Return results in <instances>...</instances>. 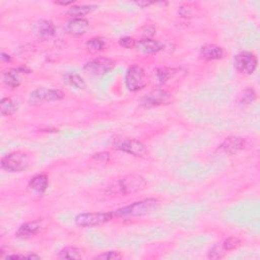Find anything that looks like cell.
<instances>
[{
    "label": "cell",
    "mask_w": 260,
    "mask_h": 260,
    "mask_svg": "<svg viewBox=\"0 0 260 260\" xmlns=\"http://www.w3.org/2000/svg\"><path fill=\"white\" fill-rule=\"evenodd\" d=\"M160 202L155 198H147L138 202H134L130 205L121 207L113 213L115 217L119 218H138L145 217L153 214L158 209Z\"/></svg>",
    "instance_id": "cell-1"
},
{
    "label": "cell",
    "mask_w": 260,
    "mask_h": 260,
    "mask_svg": "<svg viewBox=\"0 0 260 260\" xmlns=\"http://www.w3.org/2000/svg\"><path fill=\"white\" fill-rule=\"evenodd\" d=\"M113 146L118 151L132 155L139 158H145L148 155V150L144 143L140 140L126 139V138H116L113 141Z\"/></svg>",
    "instance_id": "cell-2"
},
{
    "label": "cell",
    "mask_w": 260,
    "mask_h": 260,
    "mask_svg": "<svg viewBox=\"0 0 260 260\" xmlns=\"http://www.w3.org/2000/svg\"><path fill=\"white\" fill-rule=\"evenodd\" d=\"M29 165L30 159L28 155L21 152L7 154L1 159V168L10 173L22 172L29 168Z\"/></svg>",
    "instance_id": "cell-3"
},
{
    "label": "cell",
    "mask_w": 260,
    "mask_h": 260,
    "mask_svg": "<svg viewBox=\"0 0 260 260\" xmlns=\"http://www.w3.org/2000/svg\"><path fill=\"white\" fill-rule=\"evenodd\" d=\"M125 83L130 92H139L145 88L147 79L143 68L138 64L131 65L126 72Z\"/></svg>",
    "instance_id": "cell-4"
},
{
    "label": "cell",
    "mask_w": 260,
    "mask_h": 260,
    "mask_svg": "<svg viewBox=\"0 0 260 260\" xmlns=\"http://www.w3.org/2000/svg\"><path fill=\"white\" fill-rule=\"evenodd\" d=\"M146 186V181L140 175H128L120 179L117 183V189L123 195L140 192Z\"/></svg>",
    "instance_id": "cell-5"
},
{
    "label": "cell",
    "mask_w": 260,
    "mask_h": 260,
    "mask_svg": "<svg viewBox=\"0 0 260 260\" xmlns=\"http://www.w3.org/2000/svg\"><path fill=\"white\" fill-rule=\"evenodd\" d=\"M113 217V213H85L77 216L74 221L79 227L88 228L106 224L112 220Z\"/></svg>",
    "instance_id": "cell-6"
},
{
    "label": "cell",
    "mask_w": 260,
    "mask_h": 260,
    "mask_svg": "<svg viewBox=\"0 0 260 260\" xmlns=\"http://www.w3.org/2000/svg\"><path fill=\"white\" fill-rule=\"evenodd\" d=\"M64 98V94L62 91L56 89H46L40 88L34 91L30 95L29 102L33 105H40L46 102H55L60 101Z\"/></svg>",
    "instance_id": "cell-7"
},
{
    "label": "cell",
    "mask_w": 260,
    "mask_h": 260,
    "mask_svg": "<svg viewBox=\"0 0 260 260\" xmlns=\"http://www.w3.org/2000/svg\"><path fill=\"white\" fill-rule=\"evenodd\" d=\"M258 64L257 56L248 51L237 54L234 58V66L239 72L244 74H252Z\"/></svg>",
    "instance_id": "cell-8"
},
{
    "label": "cell",
    "mask_w": 260,
    "mask_h": 260,
    "mask_svg": "<svg viewBox=\"0 0 260 260\" xmlns=\"http://www.w3.org/2000/svg\"><path fill=\"white\" fill-rule=\"evenodd\" d=\"M115 67V62L110 58L99 57L94 59L90 62L85 63L84 70L88 72L90 76L93 77H103L106 73L110 72Z\"/></svg>",
    "instance_id": "cell-9"
},
{
    "label": "cell",
    "mask_w": 260,
    "mask_h": 260,
    "mask_svg": "<svg viewBox=\"0 0 260 260\" xmlns=\"http://www.w3.org/2000/svg\"><path fill=\"white\" fill-rule=\"evenodd\" d=\"M173 101H174V98L170 93L162 89H156L142 98L141 105L145 108H150L168 105Z\"/></svg>",
    "instance_id": "cell-10"
},
{
    "label": "cell",
    "mask_w": 260,
    "mask_h": 260,
    "mask_svg": "<svg viewBox=\"0 0 260 260\" xmlns=\"http://www.w3.org/2000/svg\"><path fill=\"white\" fill-rule=\"evenodd\" d=\"M33 33L41 40H48L55 35V26L46 20H37L33 24Z\"/></svg>",
    "instance_id": "cell-11"
},
{
    "label": "cell",
    "mask_w": 260,
    "mask_h": 260,
    "mask_svg": "<svg viewBox=\"0 0 260 260\" xmlns=\"http://www.w3.org/2000/svg\"><path fill=\"white\" fill-rule=\"evenodd\" d=\"M245 140L239 136H230L220 145V150L226 154H236L245 147Z\"/></svg>",
    "instance_id": "cell-12"
},
{
    "label": "cell",
    "mask_w": 260,
    "mask_h": 260,
    "mask_svg": "<svg viewBox=\"0 0 260 260\" xmlns=\"http://www.w3.org/2000/svg\"><path fill=\"white\" fill-rule=\"evenodd\" d=\"M136 49L143 54H156L163 50L164 45L151 38H143L136 42Z\"/></svg>",
    "instance_id": "cell-13"
},
{
    "label": "cell",
    "mask_w": 260,
    "mask_h": 260,
    "mask_svg": "<svg viewBox=\"0 0 260 260\" xmlns=\"http://www.w3.org/2000/svg\"><path fill=\"white\" fill-rule=\"evenodd\" d=\"M40 229H41V226L38 221L34 220V221L24 222V224L20 226V228L18 229L16 236L22 240L31 239L39 233Z\"/></svg>",
    "instance_id": "cell-14"
},
{
    "label": "cell",
    "mask_w": 260,
    "mask_h": 260,
    "mask_svg": "<svg viewBox=\"0 0 260 260\" xmlns=\"http://www.w3.org/2000/svg\"><path fill=\"white\" fill-rule=\"evenodd\" d=\"M90 22L85 19H73L66 26V32L74 37L82 36L89 30Z\"/></svg>",
    "instance_id": "cell-15"
},
{
    "label": "cell",
    "mask_w": 260,
    "mask_h": 260,
    "mask_svg": "<svg viewBox=\"0 0 260 260\" xmlns=\"http://www.w3.org/2000/svg\"><path fill=\"white\" fill-rule=\"evenodd\" d=\"M200 56L205 61L219 60L224 56V49L215 44H208L200 49Z\"/></svg>",
    "instance_id": "cell-16"
},
{
    "label": "cell",
    "mask_w": 260,
    "mask_h": 260,
    "mask_svg": "<svg viewBox=\"0 0 260 260\" xmlns=\"http://www.w3.org/2000/svg\"><path fill=\"white\" fill-rule=\"evenodd\" d=\"M48 177L44 174H39L32 178L28 185V189L31 193L43 194L48 188Z\"/></svg>",
    "instance_id": "cell-17"
},
{
    "label": "cell",
    "mask_w": 260,
    "mask_h": 260,
    "mask_svg": "<svg viewBox=\"0 0 260 260\" xmlns=\"http://www.w3.org/2000/svg\"><path fill=\"white\" fill-rule=\"evenodd\" d=\"M3 81L4 83L11 89H17L20 84V70L18 69H10L3 73Z\"/></svg>",
    "instance_id": "cell-18"
},
{
    "label": "cell",
    "mask_w": 260,
    "mask_h": 260,
    "mask_svg": "<svg viewBox=\"0 0 260 260\" xmlns=\"http://www.w3.org/2000/svg\"><path fill=\"white\" fill-rule=\"evenodd\" d=\"M96 7L95 5H76L69 8L67 15L73 19H82V17L91 14Z\"/></svg>",
    "instance_id": "cell-19"
},
{
    "label": "cell",
    "mask_w": 260,
    "mask_h": 260,
    "mask_svg": "<svg viewBox=\"0 0 260 260\" xmlns=\"http://www.w3.org/2000/svg\"><path fill=\"white\" fill-rule=\"evenodd\" d=\"M64 82L74 89L83 90L85 88L83 79L77 73H66L64 76Z\"/></svg>",
    "instance_id": "cell-20"
},
{
    "label": "cell",
    "mask_w": 260,
    "mask_h": 260,
    "mask_svg": "<svg viewBox=\"0 0 260 260\" xmlns=\"http://www.w3.org/2000/svg\"><path fill=\"white\" fill-rule=\"evenodd\" d=\"M0 109H1L2 116H11L18 111V104L9 98H4L0 102Z\"/></svg>",
    "instance_id": "cell-21"
},
{
    "label": "cell",
    "mask_w": 260,
    "mask_h": 260,
    "mask_svg": "<svg viewBox=\"0 0 260 260\" xmlns=\"http://www.w3.org/2000/svg\"><path fill=\"white\" fill-rule=\"evenodd\" d=\"M58 258L59 259H70V260L80 259L82 258L81 250L77 248V247H65V248H63L59 252Z\"/></svg>",
    "instance_id": "cell-22"
},
{
    "label": "cell",
    "mask_w": 260,
    "mask_h": 260,
    "mask_svg": "<svg viewBox=\"0 0 260 260\" xmlns=\"http://www.w3.org/2000/svg\"><path fill=\"white\" fill-rule=\"evenodd\" d=\"M175 69L170 68H159L156 70V76L160 84L166 83L175 74Z\"/></svg>",
    "instance_id": "cell-23"
},
{
    "label": "cell",
    "mask_w": 260,
    "mask_h": 260,
    "mask_svg": "<svg viewBox=\"0 0 260 260\" xmlns=\"http://www.w3.org/2000/svg\"><path fill=\"white\" fill-rule=\"evenodd\" d=\"M85 46L90 52L97 53V52L102 51L105 48V42L101 38H93L86 42Z\"/></svg>",
    "instance_id": "cell-24"
},
{
    "label": "cell",
    "mask_w": 260,
    "mask_h": 260,
    "mask_svg": "<svg viewBox=\"0 0 260 260\" xmlns=\"http://www.w3.org/2000/svg\"><path fill=\"white\" fill-rule=\"evenodd\" d=\"M228 254V252L225 250L222 244H217L215 245L212 249L208 251V258L210 259H220L222 257H225Z\"/></svg>",
    "instance_id": "cell-25"
},
{
    "label": "cell",
    "mask_w": 260,
    "mask_h": 260,
    "mask_svg": "<svg viewBox=\"0 0 260 260\" xmlns=\"http://www.w3.org/2000/svg\"><path fill=\"white\" fill-rule=\"evenodd\" d=\"M256 99V94L253 91V89H246L240 96L239 98V102L241 104L247 105V104H250L253 101H255Z\"/></svg>",
    "instance_id": "cell-26"
},
{
    "label": "cell",
    "mask_w": 260,
    "mask_h": 260,
    "mask_svg": "<svg viewBox=\"0 0 260 260\" xmlns=\"http://www.w3.org/2000/svg\"><path fill=\"white\" fill-rule=\"evenodd\" d=\"M221 244H222V246H224V248L226 249V251L229 253L230 251H233L235 249H237L238 247H240L241 241L238 238L231 237V238L225 240Z\"/></svg>",
    "instance_id": "cell-27"
},
{
    "label": "cell",
    "mask_w": 260,
    "mask_h": 260,
    "mask_svg": "<svg viewBox=\"0 0 260 260\" xmlns=\"http://www.w3.org/2000/svg\"><path fill=\"white\" fill-rule=\"evenodd\" d=\"M120 258H122V255L117 251H107L94 257V259H102V260H116Z\"/></svg>",
    "instance_id": "cell-28"
},
{
    "label": "cell",
    "mask_w": 260,
    "mask_h": 260,
    "mask_svg": "<svg viewBox=\"0 0 260 260\" xmlns=\"http://www.w3.org/2000/svg\"><path fill=\"white\" fill-rule=\"evenodd\" d=\"M119 44L126 49H132L136 47V41L131 38V37H123V38L120 39Z\"/></svg>",
    "instance_id": "cell-29"
},
{
    "label": "cell",
    "mask_w": 260,
    "mask_h": 260,
    "mask_svg": "<svg viewBox=\"0 0 260 260\" xmlns=\"http://www.w3.org/2000/svg\"><path fill=\"white\" fill-rule=\"evenodd\" d=\"M191 8H193V7H190L189 4L182 5V6L180 7L179 14H180L183 18H191L192 15H193V11L191 10Z\"/></svg>",
    "instance_id": "cell-30"
},
{
    "label": "cell",
    "mask_w": 260,
    "mask_h": 260,
    "mask_svg": "<svg viewBox=\"0 0 260 260\" xmlns=\"http://www.w3.org/2000/svg\"><path fill=\"white\" fill-rule=\"evenodd\" d=\"M1 60L3 61V62H10L11 58H10L9 55H7V54H5V53H2V54H1Z\"/></svg>",
    "instance_id": "cell-31"
},
{
    "label": "cell",
    "mask_w": 260,
    "mask_h": 260,
    "mask_svg": "<svg viewBox=\"0 0 260 260\" xmlns=\"http://www.w3.org/2000/svg\"><path fill=\"white\" fill-rule=\"evenodd\" d=\"M136 4H138L139 6L144 8V7H147V6H150L153 4V2H141V1H139V2H136Z\"/></svg>",
    "instance_id": "cell-32"
},
{
    "label": "cell",
    "mask_w": 260,
    "mask_h": 260,
    "mask_svg": "<svg viewBox=\"0 0 260 260\" xmlns=\"http://www.w3.org/2000/svg\"><path fill=\"white\" fill-rule=\"evenodd\" d=\"M21 258H30V259H40V256L36 255V254H28V255H23Z\"/></svg>",
    "instance_id": "cell-33"
},
{
    "label": "cell",
    "mask_w": 260,
    "mask_h": 260,
    "mask_svg": "<svg viewBox=\"0 0 260 260\" xmlns=\"http://www.w3.org/2000/svg\"><path fill=\"white\" fill-rule=\"evenodd\" d=\"M55 3L56 4H60V5H68V4H72L73 1H68V2H59V1H57Z\"/></svg>",
    "instance_id": "cell-34"
}]
</instances>
